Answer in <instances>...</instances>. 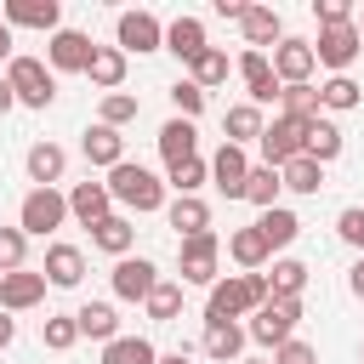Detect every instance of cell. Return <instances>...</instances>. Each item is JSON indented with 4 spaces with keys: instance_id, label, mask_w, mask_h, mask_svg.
<instances>
[{
    "instance_id": "cell-40",
    "label": "cell",
    "mask_w": 364,
    "mask_h": 364,
    "mask_svg": "<svg viewBox=\"0 0 364 364\" xmlns=\"http://www.w3.org/2000/svg\"><path fill=\"white\" fill-rule=\"evenodd\" d=\"M279 114H290V119H318V85H279Z\"/></svg>"
},
{
    "instance_id": "cell-56",
    "label": "cell",
    "mask_w": 364,
    "mask_h": 364,
    "mask_svg": "<svg viewBox=\"0 0 364 364\" xmlns=\"http://www.w3.org/2000/svg\"><path fill=\"white\" fill-rule=\"evenodd\" d=\"M239 364H267V358H239Z\"/></svg>"
},
{
    "instance_id": "cell-52",
    "label": "cell",
    "mask_w": 364,
    "mask_h": 364,
    "mask_svg": "<svg viewBox=\"0 0 364 364\" xmlns=\"http://www.w3.org/2000/svg\"><path fill=\"white\" fill-rule=\"evenodd\" d=\"M11 108H17V97H11V85H6V74H0V119H6Z\"/></svg>"
},
{
    "instance_id": "cell-41",
    "label": "cell",
    "mask_w": 364,
    "mask_h": 364,
    "mask_svg": "<svg viewBox=\"0 0 364 364\" xmlns=\"http://www.w3.org/2000/svg\"><path fill=\"white\" fill-rule=\"evenodd\" d=\"M210 182V165L193 154V159H182V165H165V188H176V193H199Z\"/></svg>"
},
{
    "instance_id": "cell-1",
    "label": "cell",
    "mask_w": 364,
    "mask_h": 364,
    "mask_svg": "<svg viewBox=\"0 0 364 364\" xmlns=\"http://www.w3.org/2000/svg\"><path fill=\"white\" fill-rule=\"evenodd\" d=\"M262 301H267V279H262V273H222V279L210 284L205 324H239V318H250Z\"/></svg>"
},
{
    "instance_id": "cell-36",
    "label": "cell",
    "mask_w": 364,
    "mask_h": 364,
    "mask_svg": "<svg viewBox=\"0 0 364 364\" xmlns=\"http://www.w3.org/2000/svg\"><path fill=\"white\" fill-rule=\"evenodd\" d=\"M154 358H159V347L148 336H114L102 347V364H154Z\"/></svg>"
},
{
    "instance_id": "cell-15",
    "label": "cell",
    "mask_w": 364,
    "mask_h": 364,
    "mask_svg": "<svg viewBox=\"0 0 364 364\" xmlns=\"http://www.w3.org/2000/svg\"><path fill=\"white\" fill-rule=\"evenodd\" d=\"M239 80H245V102H279V80H273V63L267 51H239Z\"/></svg>"
},
{
    "instance_id": "cell-38",
    "label": "cell",
    "mask_w": 364,
    "mask_h": 364,
    "mask_svg": "<svg viewBox=\"0 0 364 364\" xmlns=\"http://www.w3.org/2000/svg\"><path fill=\"white\" fill-rule=\"evenodd\" d=\"M142 313H148L154 324H171V318L182 313V284H176V279H159V284L148 290V301H142Z\"/></svg>"
},
{
    "instance_id": "cell-25",
    "label": "cell",
    "mask_w": 364,
    "mask_h": 364,
    "mask_svg": "<svg viewBox=\"0 0 364 364\" xmlns=\"http://www.w3.org/2000/svg\"><path fill=\"white\" fill-rule=\"evenodd\" d=\"M205 46H210V40H205V23H199V17H188V11H182V17H171V23H165V51H171V57L193 63Z\"/></svg>"
},
{
    "instance_id": "cell-43",
    "label": "cell",
    "mask_w": 364,
    "mask_h": 364,
    "mask_svg": "<svg viewBox=\"0 0 364 364\" xmlns=\"http://www.w3.org/2000/svg\"><path fill=\"white\" fill-rule=\"evenodd\" d=\"M40 341H46L51 353H68V347L80 341V330H74V313H51V318L40 324Z\"/></svg>"
},
{
    "instance_id": "cell-10",
    "label": "cell",
    "mask_w": 364,
    "mask_h": 364,
    "mask_svg": "<svg viewBox=\"0 0 364 364\" xmlns=\"http://www.w3.org/2000/svg\"><path fill=\"white\" fill-rule=\"evenodd\" d=\"M0 23L6 28H40L51 40L63 28V6L57 0H0Z\"/></svg>"
},
{
    "instance_id": "cell-46",
    "label": "cell",
    "mask_w": 364,
    "mask_h": 364,
    "mask_svg": "<svg viewBox=\"0 0 364 364\" xmlns=\"http://www.w3.org/2000/svg\"><path fill=\"white\" fill-rule=\"evenodd\" d=\"M336 233H341V245H353V250L364 256V205H347V210L336 216Z\"/></svg>"
},
{
    "instance_id": "cell-24",
    "label": "cell",
    "mask_w": 364,
    "mask_h": 364,
    "mask_svg": "<svg viewBox=\"0 0 364 364\" xmlns=\"http://www.w3.org/2000/svg\"><path fill=\"white\" fill-rule=\"evenodd\" d=\"M245 324H205V341H199V353L210 358V364H239L245 358Z\"/></svg>"
},
{
    "instance_id": "cell-9",
    "label": "cell",
    "mask_w": 364,
    "mask_h": 364,
    "mask_svg": "<svg viewBox=\"0 0 364 364\" xmlns=\"http://www.w3.org/2000/svg\"><path fill=\"white\" fill-rule=\"evenodd\" d=\"M307 46H313V63H318V68H330V74H347V68H353V57L364 51V40H358V28H353V23L318 28V40H307Z\"/></svg>"
},
{
    "instance_id": "cell-54",
    "label": "cell",
    "mask_w": 364,
    "mask_h": 364,
    "mask_svg": "<svg viewBox=\"0 0 364 364\" xmlns=\"http://www.w3.org/2000/svg\"><path fill=\"white\" fill-rule=\"evenodd\" d=\"M154 364H193V358H188V353H159Z\"/></svg>"
},
{
    "instance_id": "cell-8",
    "label": "cell",
    "mask_w": 364,
    "mask_h": 364,
    "mask_svg": "<svg viewBox=\"0 0 364 364\" xmlns=\"http://www.w3.org/2000/svg\"><path fill=\"white\" fill-rule=\"evenodd\" d=\"M114 46L131 57H148V51H165V23L154 17V11H119V23H114Z\"/></svg>"
},
{
    "instance_id": "cell-48",
    "label": "cell",
    "mask_w": 364,
    "mask_h": 364,
    "mask_svg": "<svg viewBox=\"0 0 364 364\" xmlns=\"http://www.w3.org/2000/svg\"><path fill=\"white\" fill-rule=\"evenodd\" d=\"M267 364H318V353H313L307 341H296V336H290L284 347H273V358H267Z\"/></svg>"
},
{
    "instance_id": "cell-12",
    "label": "cell",
    "mask_w": 364,
    "mask_h": 364,
    "mask_svg": "<svg viewBox=\"0 0 364 364\" xmlns=\"http://www.w3.org/2000/svg\"><path fill=\"white\" fill-rule=\"evenodd\" d=\"M267 63H273V80H279V85H313V68H318V63H313V46L296 40V34H284Z\"/></svg>"
},
{
    "instance_id": "cell-20",
    "label": "cell",
    "mask_w": 364,
    "mask_h": 364,
    "mask_svg": "<svg viewBox=\"0 0 364 364\" xmlns=\"http://www.w3.org/2000/svg\"><path fill=\"white\" fill-rule=\"evenodd\" d=\"M239 28H245V51H262V46H279L284 40V17L273 6H245Z\"/></svg>"
},
{
    "instance_id": "cell-7",
    "label": "cell",
    "mask_w": 364,
    "mask_h": 364,
    "mask_svg": "<svg viewBox=\"0 0 364 364\" xmlns=\"http://www.w3.org/2000/svg\"><path fill=\"white\" fill-rule=\"evenodd\" d=\"M176 262H182V284H216L222 273V239L216 233H193V239H176Z\"/></svg>"
},
{
    "instance_id": "cell-18",
    "label": "cell",
    "mask_w": 364,
    "mask_h": 364,
    "mask_svg": "<svg viewBox=\"0 0 364 364\" xmlns=\"http://www.w3.org/2000/svg\"><path fill=\"white\" fill-rule=\"evenodd\" d=\"M40 273H46V284H57V290H74V284L85 279V250L57 239V245H46V267H40Z\"/></svg>"
},
{
    "instance_id": "cell-32",
    "label": "cell",
    "mask_w": 364,
    "mask_h": 364,
    "mask_svg": "<svg viewBox=\"0 0 364 364\" xmlns=\"http://www.w3.org/2000/svg\"><path fill=\"white\" fill-rule=\"evenodd\" d=\"M256 233L267 239V250H284V245H296L301 216H296V210H284V205H273V210H262V216H256Z\"/></svg>"
},
{
    "instance_id": "cell-53",
    "label": "cell",
    "mask_w": 364,
    "mask_h": 364,
    "mask_svg": "<svg viewBox=\"0 0 364 364\" xmlns=\"http://www.w3.org/2000/svg\"><path fill=\"white\" fill-rule=\"evenodd\" d=\"M17 51H11V28H0V63H11Z\"/></svg>"
},
{
    "instance_id": "cell-49",
    "label": "cell",
    "mask_w": 364,
    "mask_h": 364,
    "mask_svg": "<svg viewBox=\"0 0 364 364\" xmlns=\"http://www.w3.org/2000/svg\"><path fill=\"white\" fill-rule=\"evenodd\" d=\"M216 17H228V23H239V17H245V0H216Z\"/></svg>"
},
{
    "instance_id": "cell-29",
    "label": "cell",
    "mask_w": 364,
    "mask_h": 364,
    "mask_svg": "<svg viewBox=\"0 0 364 364\" xmlns=\"http://www.w3.org/2000/svg\"><path fill=\"white\" fill-rule=\"evenodd\" d=\"M74 330H80V336H91V341H102V347H108V341H114V336H119V313H114V307H108V301H85V307H74Z\"/></svg>"
},
{
    "instance_id": "cell-39",
    "label": "cell",
    "mask_w": 364,
    "mask_h": 364,
    "mask_svg": "<svg viewBox=\"0 0 364 364\" xmlns=\"http://www.w3.org/2000/svg\"><path fill=\"white\" fill-rule=\"evenodd\" d=\"M279 182H284L290 193H318V188H324V165L301 154V159H290V165L279 171Z\"/></svg>"
},
{
    "instance_id": "cell-4",
    "label": "cell",
    "mask_w": 364,
    "mask_h": 364,
    "mask_svg": "<svg viewBox=\"0 0 364 364\" xmlns=\"http://www.w3.org/2000/svg\"><path fill=\"white\" fill-rule=\"evenodd\" d=\"M296 324H301V296H267V301L250 313L245 336L262 341V347H284V341L296 336Z\"/></svg>"
},
{
    "instance_id": "cell-33",
    "label": "cell",
    "mask_w": 364,
    "mask_h": 364,
    "mask_svg": "<svg viewBox=\"0 0 364 364\" xmlns=\"http://www.w3.org/2000/svg\"><path fill=\"white\" fill-rule=\"evenodd\" d=\"M307 159H318V165H330V159H341V125L336 119H307Z\"/></svg>"
},
{
    "instance_id": "cell-45",
    "label": "cell",
    "mask_w": 364,
    "mask_h": 364,
    "mask_svg": "<svg viewBox=\"0 0 364 364\" xmlns=\"http://www.w3.org/2000/svg\"><path fill=\"white\" fill-rule=\"evenodd\" d=\"M23 256H28L23 228H0V279H6V273H17V267H23Z\"/></svg>"
},
{
    "instance_id": "cell-19",
    "label": "cell",
    "mask_w": 364,
    "mask_h": 364,
    "mask_svg": "<svg viewBox=\"0 0 364 364\" xmlns=\"http://www.w3.org/2000/svg\"><path fill=\"white\" fill-rule=\"evenodd\" d=\"M80 154H85V165H102V171H114L119 159H125V136L114 131V125H85V136H80Z\"/></svg>"
},
{
    "instance_id": "cell-27",
    "label": "cell",
    "mask_w": 364,
    "mask_h": 364,
    "mask_svg": "<svg viewBox=\"0 0 364 364\" xmlns=\"http://www.w3.org/2000/svg\"><path fill=\"white\" fill-rule=\"evenodd\" d=\"M159 154H165V165H182V159H193L199 154V131H193V119H165L159 125Z\"/></svg>"
},
{
    "instance_id": "cell-30",
    "label": "cell",
    "mask_w": 364,
    "mask_h": 364,
    "mask_svg": "<svg viewBox=\"0 0 364 364\" xmlns=\"http://www.w3.org/2000/svg\"><path fill=\"white\" fill-rule=\"evenodd\" d=\"M364 102V85L353 80V74H330L324 85H318V114H347V108H358Z\"/></svg>"
},
{
    "instance_id": "cell-6",
    "label": "cell",
    "mask_w": 364,
    "mask_h": 364,
    "mask_svg": "<svg viewBox=\"0 0 364 364\" xmlns=\"http://www.w3.org/2000/svg\"><path fill=\"white\" fill-rule=\"evenodd\" d=\"M262 165H273V171H284L290 159H301L307 154V119H290V114H273L267 125H262Z\"/></svg>"
},
{
    "instance_id": "cell-35",
    "label": "cell",
    "mask_w": 364,
    "mask_h": 364,
    "mask_svg": "<svg viewBox=\"0 0 364 364\" xmlns=\"http://www.w3.org/2000/svg\"><path fill=\"white\" fill-rule=\"evenodd\" d=\"M262 279H267V296H301V290H307V262L279 256L273 273H262Z\"/></svg>"
},
{
    "instance_id": "cell-55",
    "label": "cell",
    "mask_w": 364,
    "mask_h": 364,
    "mask_svg": "<svg viewBox=\"0 0 364 364\" xmlns=\"http://www.w3.org/2000/svg\"><path fill=\"white\" fill-rule=\"evenodd\" d=\"M353 28H358V40H364V17H358V23H353Z\"/></svg>"
},
{
    "instance_id": "cell-26",
    "label": "cell",
    "mask_w": 364,
    "mask_h": 364,
    "mask_svg": "<svg viewBox=\"0 0 364 364\" xmlns=\"http://www.w3.org/2000/svg\"><path fill=\"white\" fill-rule=\"evenodd\" d=\"M91 245L119 262V256H131V245H136V222H131L125 210H114V216H102V222L91 228Z\"/></svg>"
},
{
    "instance_id": "cell-2",
    "label": "cell",
    "mask_w": 364,
    "mask_h": 364,
    "mask_svg": "<svg viewBox=\"0 0 364 364\" xmlns=\"http://www.w3.org/2000/svg\"><path fill=\"white\" fill-rule=\"evenodd\" d=\"M108 199H114L125 216H148V210H165V182H159L148 165L119 159V165L108 171Z\"/></svg>"
},
{
    "instance_id": "cell-31",
    "label": "cell",
    "mask_w": 364,
    "mask_h": 364,
    "mask_svg": "<svg viewBox=\"0 0 364 364\" xmlns=\"http://www.w3.org/2000/svg\"><path fill=\"white\" fill-rule=\"evenodd\" d=\"M262 125H267V119H262V108H256V102H233V108L222 114V136H228L233 148L256 142V136H262Z\"/></svg>"
},
{
    "instance_id": "cell-3",
    "label": "cell",
    "mask_w": 364,
    "mask_h": 364,
    "mask_svg": "<svg viewBox=\"0 0 364 364\" xmlns=\"http://www.w3.org/2000/svg\"><path fill=\"white\" fill-rule=\"evenodd\" d=\"M6 85H11V97L23 102V108H51L57 102V74L46 68V57H11L6 63Z\"/></svg>"
},
{
    "instance_id": "cell-22",
    "label": "cell",
    "mask_w": 364,
    "mask_h": 364,
    "mask_svg": "<svg viewBox=\"0 0 364 364\" xmlns=\"http://www.w3.org/2000/svg\"><path fill=\"white\" fill-rule=\"evenodd\" d=\"M23 171H28V182H34V188H57V182H63V171H68V154H63L57 142H34V148L23 154Z\"/></svg>"
},
{
    "instance_id": "cell-5",
    "label": "cell",
    "mask_w": 364,
    "mask_h": 364,
    "mask_svg": "<svg viewBox=\"0 0 364 364\" xmlns=\"http://www.w3.org/2000/svg\"><path fill=\"white\" fill-rule=\"evenodd\" d=\"M63 222H68V193H57V188H28L23 193V205H17L23 239H51Z\"/></svg>"
},
{
    "instance_id": "cell-13",
    "label": "cell",
    "mask_w": 364,
    "mask_h": 364,
    "mask_svg": "<svg viewBox=\"0 0 364 364\" xmlns=\"http://www.w3.org/2000/svg\"><path fill=\"white\" fill-rule=\"evenodd\" d=\"M108 284H114L119 301H148V290L159 284V267H154L148 256H119L114 273H108Z\"/></svg>"
},
{
    "instance_id": "cell-11",
    "label": "cell",
    "mask_w": 364,
    "mask_h": 364,
    "mask_svg": "<svg viewBox=\"0 0 364 364\" xmlns=\"http://www.w3.org/2000/svg\"><path fill=\"white\" fill-rule=\"evenodd\" d=\"M91 34H80V28H57L51 40H46V68L51 74H85V63H91Z\"/></svg>"
},
{
    "instance_id": "cell-17",
    "label": "cell",
    "mask_w": 364,
    "mask_h": 364,
    "mask_svg": "<svg viewBox=\"0 0 364 364\" xmlns=\"http://www.w3.org/2000/svg\"><path fill=\"white\" fill-rule=\"evenodd\" d=\"M68 216H74L80 228H97L102 216H114L108 182H74V188H68Z\"/></svg>"
},
{
    "instance_id": "cell-44",
    "label": "cell",
    "mask_w": 364,
    "mask_h": 364,
    "mask_svg": "<svg viewBox=\"0 0 364 364\" xmlns=\"http://www.w3.org/2000/svg\"><path fill=\"white\" fill-rule=\"evenodd\" d=\"M171 108H176V119H199V114H205V91H199L193 80H176V85H171Z\"/></svg>"
},
{
    "instance_id": "cell-14",
    "label": "cell",
    "mask_w": 364,
    "mask_h": 364,
    "mask_svg": "<svg viewBox=\"0 0 364 364\" xmlns=\"http://www.w3.org/2000/svg\"><path fill=\"white\" fill-rule=\"evenodd\" d=\"M245 176H250V154L233 148V142H222L216 159H210V182H216V193H222V199H245Z\"/></svg>"
},
{
    "instance_id": "cell-23",
    "label": "cell",
    "mask_w": 364,
    "mask_h": 364,
    "mask_svg": "<svg viewBox=\"0 0 364 364\" xmlns=\"http://www.w3.org/2000/svg\"><path fill=\"white\" fill-rule=\"evenodd\" d=\"M165 222L176 228V239H193V233H210V205L199 193H176L165 205Z\"/></svg>"
},
{
    "instance_id": "cell-28",
    "label": "cell",
    "mask_w": 364,
    "mask_h": 364,
    "mask_svg": "<svg viewBox=\"0 0 364 364\" xmlns=\"http://www.w3.org/2000/svg\"><path fill=\"white\" fill-rule=\"evenodd\" d=\"M228 256H233V262H239L245 273H262V267L273 262V250H267V239L256 233V222H250V228H233V233H228Z\"/></svg>"
},
{
    "instance_id": "cell-50",
    "label": "cell",
    "mask_w": 364,
    "mask_h": 364,
    "mask_svg": "<svg viewBox=\"0 0 364 364\" xmlns=\"http://www.w3.org/2000/svg\"><path fill=\"white\" fill-rule=\"evenodd\" d=\"M347 290H353V296H358V301H364V256H358V262H353V273H347Z\"/></svg>"
},
{
    "instance_id": "cell-47",
    "label": "cell",
    "mask_w": 364,
    "mask_h": 364,
    "mask_svg": "<svg viewBox=\"0 0 364 364\" xmlns=\"http://www.w3.org/2000/svg\"><path fill=\"white\" fill-rule=\"evenodd\" d=\"M313 17H318V28L353 23V0H313Z\"/></svg>"
},
{
    "instance_id": "cell-37",
    "label": "cell",
    "mask_w": 364,
    "mask_h": 364,
    "mask_svg": "<svg viewBox=\"0 0 364 364\" xmlns=\"http://www.w3.org/2000/svg\"><path fill=\"white\" fill-rule=\"evenodd\" d=\"M188 80L199 85V91H216L222 80H228V51H216V46H205L193 63H188Z\"/></svg>"
},
{
    "instance_id": "cell-51",
    "label": "cell",
    "mask_w": 364,
    "mask_h": 364,
    "mask_svg": "<svg viewBox=\"0 0 364 364\" xmlns=\"http://www.w3.org/2000/svg\"><path fill=\"white\" fill-rule=\"evenodd\" d=\"M11 336H17V318H11V313H0V353L11 347Z\"/></svg>"
},
{
    "instance_id": "cell-21",
    "label": "cell",
    "mask_w": 364,
    "mask_h": 364,
    "mask_svg": "<svg viewBox=\"0 0 364 364\" xmlns=\"http://www.w3.org/2000/svg\"><path fill=\"white\" fill-rule=\"evenodd\" d=\"M125 68H131V57H125L119 46H97V51H91V63H85V80L108 97V91H119V85H125Z\"/></svg>"
},
{
    "instance_id": "cell-16",
    "label": "cell",
    "mask_w": 364,
    "mask_h": 364,
    "mask_svg": "<svg viewBox=\"0 0 364 364\" xmlns=\"http://www.w3.org/2000/svg\"><path fill=\"white\" fill-rule=\"evenodd\" d=\"M40 301H46V273L17 267V273L0 279V313H28V307H40Z\"/></svg>"
},
{
    "instance_id": "cell-42",
    "label": "cell",
    "mask_w": 364,
    "mask_h": 364,
    "mask_svg": "<svg viewBox=\"0 0 364 364\" xmlns=\"http://www.w3.org/2000/svg\"><path fill=\"white\" fill-rule=\"evenodd\" d=\"M136 108H142V102H136L131 91H108V97H102V108H97V119H102V125H114V131H125V125L136 119Z\"/></svg>"
},
{
    "instance_id": "cell-57",
    "label": "cell",
    "mask_w": 364,
    "mask_h": 364,
    "mask_svg": "<svg viewBox=\"0 0 364 364\" xmlns=\"http://www.w3.org/2000/svg\"><path fill=\"white\" fill-rule=\"evenodd\" d=\"M0 28H6V23H0Z\"/></svg>"
},
{
    "instance_id": "cell-34",
    "label": "cell",
    "mask_w": 364,
    "mask_h": 364,
    "mask_svg": "<svg viewBox=\"0 0 364 364\" xmlns=\"http://www.w3.org/2000/svg\"><path fill=\"white\" fill-rule=\"evenodd\" d=\"M279 193H284L279 171H273V165H250V176H245V199H250L256 210H273V205H279Z\"/></svg>"
}]
</instances>
